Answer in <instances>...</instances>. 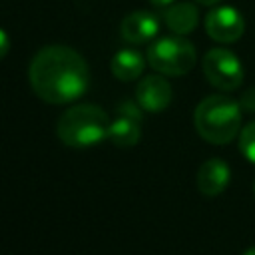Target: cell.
<instances>
[{
  "label": "cell",
  "mask_w": 255,
  "mask_h": 255,
  "mask_svg": "<svg viewBox=\"0 0 255 255\" xmlns=\"http://www.w3.org/2000/svg\"><path fill=\"white\" fill-rule=\"evenodd\" d=\"M28 80L34 94L54 106L72 104L90 88V68L70 46L42 48L30 62Z\"/></svg>",
  "instance_id": "obj_1"
},
{
  "label": "cell",
  "mask_w": 255,
  "mask_h": 255,
  "mask_svg": "<svg viewBox=\"0 0 255 255\" xmlns=\"http://www.w3.org/2000/svg\"><path fill=\"white\" fill-rule=\"evenodd\" d=\"M110 118L94 104H78L68 108L56 124L60 141L68 147H92L108 139Z\"/></svg>",
  "instance_id": "obj_2"
},
{
  "label": "cell",
  "mask_w": 255,
  "mask_h": 255,
  "mask_svg": "<svg viewBox=\"0 0 255 255\" xmlns=\"http://www.w3.org/2000/svg\"><path fill=\"white\" fill-rule=\"evenodd\" d=\"M197 133L209 143H229L241 128V106L227 96H207L193 114Z\"/></svg>",
  "instance_id": "obj_3"
},
{
  "label": "cell",
  "mask_w": 255,
  "mask_h": 255,
  "mask_svg": "<svg viewBox=\"0 0 255 255\" xmlns=\"http://www.w3.org/2000/svg\"><path fill=\"white\" fill-rule=\"evenodd\" d=\"M195 48L189 40L175 36H163L147 48L149 66L165 76H183L195 66Z\"/></svg>",
  "instance_id": "obj_4"
},
{
  "label": "cell",
  "mask_w": 255,
  "mask_h": 255,
  "mask_svg": "<svg viewBox=\"0 0 255 255\" xmlns=\"http://www.w3.org/2000/svg\"><path fill=\"white\" fill-rule=\"evenodd\" d=\"M203 74L211 86L231 92L243 82V66L239 58L225 48H213L203 56Z\"/></svg>",
  "instance_id": "obj_5"
},
{
  "label": "cell",
  "mask_w": 255,
  "mask_h": 255,
  "mask_svg": "<svg viewBox=\"0 0 255 255\" xmlns=\"http://www.w3.org/2000/svg\"><path fill=\"white\" fill-rule=\"evenodd\" d=\"M205 32L221 44L237 42L245 32V20L233 6H215L205 16Z\"/></svg>",
  "instance_id": "obj_6"
},
{
  "label": "cell",
  "mask_w": 255,
  "mask_h": 255,
  "mask_svg": "<svg viewBox=\"0 0 255 255\" xmlns=\"http://www.w3.org/2000/svg\"><path fill=\"white\" fill-rule=\"evenodd\" d=\"M171 86L169 82L159 74H149L143 80H139L135 88V100L143 112L159 114L171 104Z\"/></svg>",
  "instance_id": "obj_7"
},
{
  "label": "cell",
  "mask_w": 255,
  "mask_h": 255,
  "mask_svg": "<svg viewBox=\"0 0 255 255\" xmlns=\"http://www.w3.org/2000/svg\"><path fill=\"white\" fill-rule=\"evenodd\" d=\"M159 32V20L147 10H135L122 20L120 34L128 44H145Z\"/></svg>",
  "instance_id": "obj_8"
},
{
  "label": "cell",
  "mask_w": 255,
  "mask_h": 255,
  "mask_svg": "<svg viewBox=\"0 0 255 255\" xmlns=\"http://www.w3.org/2000/svg\"><path fill=\"white\" fill-rule=\"evenodd\" d=\"M229 175V165L219 157H211L203 161L197 171V189L207 197H215L227 187Z\"/></svg>",
  "instance_id": "obj_9"
},
{
  "label": "cell",
  "mask_w": 255,
  "mask_h": 255,
  "mask_svg": "<svg viewBox=\"0 0 255 255\" xmlns=\"http://www.w3.org/2000/svg\"><path fill=\"white\" fill-rule=\"evenodd\" d=\"M163 20L173 34L183 36V34H189L195 30L197 20H199V12L189 2H177V4L171 2L163 12Z\"/></svg>",
  "instance_id": "obj_10"
},
{
  "label": "cell",
  "mask_w": 255,
  "mask_h": 255,
  "mask_svg": "<svg viewBox=\"0 0 255 255\" xmlns=\"http://www.w3.org/2000/svg\"><path fill=\"white\" fill-rule=\"evenodd\" d=\"M139 126H141L139 120L124 116V114H118V118L110 122L108 139L118 147H131L141 137V128Z\"/></svg>",
  "instance_id": "obj_11"
},
{
  "label": "cell",
  "mask_w": 255,
  "mask_h": 255,
  "mask_svg": "<svg viewBox=\"0 0 255 255\" xmlns=\"http://www.w3.org/2000/svg\"><path fill=\"white\" fill-rule=\"evenodd\" d=\"M143 66H145L143 56L131 48H124V50L116 52V56L110 62L112 74L122 82H129V80L139 78L143 72Z\"/></svg>",
  "instance_id": "obj_12"
},
{
  "label": "cell",
  "mask_w": 255,
  "mask_h": 255,
  "mask_svg": "<svg viewBox=\"0 0 255 255\" xmlns=\"http://www.w3.org/2000/svg\"><path fill=\"white\" fill-rule=\"evenodd\" d=\"M239 149L241 153L255 163V122L247 124L239 133Z\"/></svg>",
  "instance_id": "obj_13"
},
{
  "label": "cell",
  "mask_w": 255,
  "mask_h": 255,
  "mask_svg": "<svg viewBox=\"0 0 255 255\" xmlns=\"http://www.w3.org/2000/svg\"><path fill=\"white\" fill-rule=\"evenodd\" d=\"M118 114H124V116H129V118H135V120L141 122V108H139V104L135 106L131 102H124V104H120Z\"/></svg>",
  "instance_id": "obj_14"
},
{
  "label": "cell",
  "mask_w": 255,
  "mask_h": 255,
  "mask_svg": "<svg viewBox=\"0 0 255 255\" xmlns=\"http://www.w3.org/2000/svg\"><path fill=\"white\" fill-rule=\"evenodd\" d=\"M241 108L247 112H255V88H249L241 98Z\"/></svg>",
  "instance_id": "obj_15"
},
{
  "label": "cell",
  "mask_w": 255,
  "mask_h": 255,
  "mask_svg": "<svg viewBox=\"0 0 255 255\" xmlns=\"http://www.w3.org/2000/svg\"><path fill=\"white\" fill-rule=\"evenodd\" d=\"M8 50H10V38H8V34L0 28V60L8 54Z\"/></svg>",
  "instance_id": "obj_16"
},
{
  "label": "cell",
  "mask_w": 255,
  "mask_h": 255,
  "mask_svg": "<svg viewBox=\"0 0 255 255\" xmlns=\"http://www.w3.org/2000/svg\"><path fill=\"white\" fill-rule=\"evenodd\" d=\"M153 6H169L171 2H175V0H149Z\"/></svg>",
  "instance_id": "obj_17"
},
{
  "label": "cell",
  "mask_w": 255,
  "mask_h": 255,
  "mask_svg": "<svg viewBox=\"0 0 255 255\" xmlns=\"http://www.w3.org/2000/svg\"><path fill=\"white\" fill-rule=\"evenodd\" d=\"M195 2H199V4H203V6H217L221 0H195Z\"/></svg>",
  "instance_id": "obj_18"
},
{
  "label": "cell",
  "mask_w": 255,
  "mask_h": 255,
  "mask_svg": "<svg viewBox=\"0 0 255 255\" xmlns=\"http://www.w3.org/2000/svg\"><path fill=\"white\" fill-rule=\"evenodd\" d=\"M243 255H255V247H251V249H247Z\"/></svg>",
  "instance_id": "obj_19"
}]
</instances>
